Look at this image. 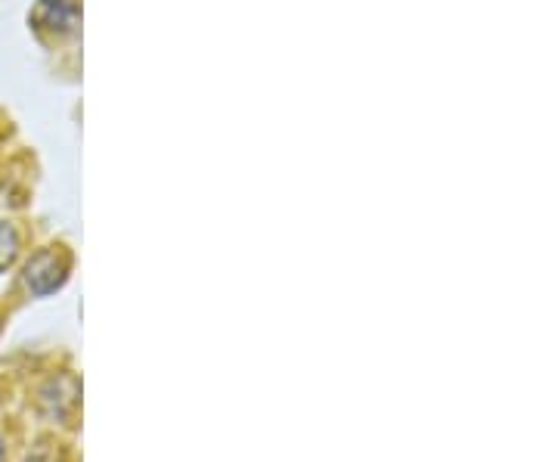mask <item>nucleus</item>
<instances>
[{
    "label": "nucleus",
    "mask_w": 558,
    "mask_h": 462,
    "mask_svg": "<svg viewBox=\"0 0 558 462\" xmlns=\"http://www.w3.org/2000/svg\"><path fill=\"white\" fill-rule=\"evenodd\" d=\"M0 457H3V450H0Z\"/></svg>",
    "instance_id": "2"
},
{
    "label": "nucleus",
    "mask_w": 558,
    "mask_h": 462,
    "mask_svg": "<svg viewBox=\"0 0 558 462\" xmlns=\"http://www.w3.org/2000/svg\"><path fill=\"white\" fill-rule=\"evenodd\" d=\"M40 20L53 28L72 32L78 25V0H44L40 3Z\"/></svg>",
    "instance_id": "1"
}]
</instances>
